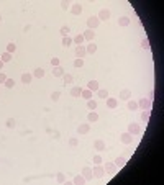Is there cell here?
Segmentation results:
<instances>
[{
  "instance_id": "obj_1",
  "label": "cell",
  "mask_w": 164,
  "mask_h": 185,
  "mask_svg": "<svg viewBox=\"0 0 164 185\" xmlns=\"http://www.w3.org/2000/svg\"><path fill=\"white\" fill-rule=\"evenodd\" d=\"M92 172H94L95 179H102V177L105 175V169H103L102 164H95L94 167H92Z\"/></svg>"
},
{
  "instance_id": "obj_2",
  "label": "cell",
  "mask_w": 164,
  "mask_h": 185,
  "mask_svg": "<svg viewBox=\"0 0 164 185\" xmlns=\"http://www.w3.org/2000/svg\"><path fill=\"white\" fill-rule=\"evenodd\" d=\"M98 25H100V20L97 18V15H94V17H89V18H87V30L98 28Z\"/></svg>"
},
{
  "instance_id": "obj_3",
  "label": "cell",
  "mask_w": 164,
  "mask_h": 185,
  "mask_svg": "<svg viewBox=\"0 0 164 185\" xmlns=\"http://www.w3.org/2000/svg\"><path fill=\"white\" fill-rule=\"evenodd\" d=\"M110 17H112V12L108 8H102L100 12H98V15H97V18L100 21H108V20H110Z\"/></svg>"
},
{
  "instance_id": "obj_4",
  "label": "cell",
  "mask_w": 164,
  "mask_h": 185,
  "mask_svg": "<svg viewBox=\"0 0 164 185\" xmlns=\"http://www.w3.org/2000/svg\"><path fill=\"white\" fill-rule=\"evenodd\" d=\"M138 108H141V110H151V100L148 98H139L138 100Z\"/></svg>"
},
{
  "instance_id": "obj_5",
  "label": "cell",
  "mask_w": 164,
  "mask_h": 185,
  "mask_svg": "<svg viewBox=\"0 0 164 185\" xmlns=\"http://www.w3.org/2000/svg\"><path fill=\"white\" fill-rule=\"evenodd\" d=\"M128 133H130V134H139V133H141V126H139L138 123H130L128 125Z\"/></svg>"
},
{
  "instance_id": "obj_6",
  "label": "cell",
  "mask_w": 164,
  "mask_h": 185,
  "mask_svg": "<svg viewBox=\"0 0 164 185\" xmlns=\"http://www.w3.org/2000/svg\"><path fill=\"white\" fill-rule=\"evenodd\" d=\"M82 175L86 180H92V177H94V172H92V167L86 165V167H82Z\"/></svg>"
},
{
  "instance_id": "obj_7",
  "label": "cell",
  "mask_w": 164,
  "mask_h": 185,
  "mask_svg": "<svg viewBox=\"0 0 164 185\" xmlns=\"http://www.w3.org/2000/svg\"><path fill=\"white\" fill-rule=\"evenodd\" d=\"M82 36H84V39H86V41L92 43L95 39V31H94V30H86V31L82 33Z\"/></svg>"
},
{
  "instance_id": "obj_8",
  "label": "cell",
  "mask_w": 164,
  "mask_h": 185,
  "mask_svg": "<svg viewBox=\"0 0 164 185\" xmlns=\"http://www.w3.org/2000/svg\"><path fill=\"white\" fill-rule=\"evenodd\" d=\"M76 56L79 59H84L87 56V51H86V46L81 44V46H76Z\"/></svg>"
},
{
  "instance_id": "obj_9",
  "label": "cell",
  "mask_w": 164,
  "mask_h": 185,
  "mask_svg": "<svg viewBox=\"0 0 164 185\" xmlns=\"http://www.w3.org/2000/svg\"><path fill=\"white\" fill-rule=\"evenodd\" d=\"M130 23H131V20H130V17H128V15H123V17L118 18V26H122V28H127V26H130Z\"/></svg>"
},
{
  "instance_id": "obj_10",
  "label": "cell",
  "mask_w": 164,
  "mask_h": 185,
  "mask_svg": "<svg viewBox=\"0 0 164 185\" xmlns=\"http://www.w3.org/2000/svg\"><path fill=\"white\" fill-rule=\"evenodd\" d=\"M120 141H122L123 144H131L133 143V134H130V133H123L122 136H120Z\"/></svg>"
},
{
  "instance_id": "obj_11",
  "label": "cell",
  "mask_w": 164,
  "mask_h": 185,
  "mask_svg": "<svg viewBox=\"0 0 164 185\" xmlns=\"http://www.w3.org/2000/svg\"><path fill=\"white\" fill-rule=\"evenodd\" d=\"M103 169H105L107 174H115L117 172V165L113 164V162H105V164H102Z\"/></svg>"
},
{
  "instance_id": "obj_12",
  "label": "cell",
  "mask_w": 164,
  "mask_h": 185,
  "mask_svg": "<svg viewBox=\"0 0 164 185\" xmlns=\"http://www.w3.org/2000/svg\"><path fill=\"white\" fill-rule=\"evenodd\" d=\"M90 131V123H82L77 126V133L79 134H87Z\"/></svg>"
},
{
  "instance_id": "obj_13",
  "label": "cell",
  "mask_w": 164,
  "mask_h": 185,
  "mask_svg": "<svg viewBox=\"0 0 164 185\" xmlns=\"http://www.w3.org/2000/svg\"><path fill=\"white\" fill-rule=\"evenodd\" d=\"M94 148L97 149L98 152L105 151V148H107V146H105V141H103V139H95L94 141Z\"/></svg>"
},
{
  "instance_id": "obj_14",
  "label": "cell",
  "mask_w": 164,
  "mask_h": 185,
  "mask_svg": "<svg viewBox=\"0 0 164 185\" xmlns=\"http://www.w3.org/2000/svg\"><path fill=\"white\" fill-rule=\"evenodd\" d=\"M87 89H89L90 92H97L98 89H100V85H98V80H89V84H87Z\"/></svg>"
},
{
  "instance_id": "obj_15",
  "label": "cell",
  "mask_w": 164,
  "mask_h": 185,
  "mask_svg": "<svg viewBox=\"0 0 164 185\" xmlns=\"http://www.w3.org/2000/svg\"><path fill=\"white\" fill-rule=\"evenodd\" d=\"M127 108L130 111H136L138 110V102H136V100H127Z\"/></svg>"
},
{
  "instance_id": "obj_16",
  "label": "cell",
  "mask_w": 164,
  "mask_h": 185,
  "mask_svg": "<svg viewBox=\"0 0 164 185\" xmlns=\"http://www.w3.org/2000/svg\"><path fill=\"white\" fill-rule=\"evenodd\" d=\"M23 84H31V80H33V74H30V72H25V74H21V79H20Z\"/></svg>"
},
{
  "instance_id": "obj_17",
  "label": "cell",
  "mask_w": 164,
  "mask_h": 185,
  "mask_svg": "<svg viewBox=\"0 0 164 185\" xmlns=\"http://www.w3.org/2000/svg\"><path fill=\"white\" fill-rule=\"evenodd\" d=\"M131 98V90L130 89H123L120 92V100H130Z\"/></svg>"
},
{
  "instance_id": "obj_18",
  "label": "cell",
  "mask_w": 164,
  "mask_h": 185,
  "mask_svg": "<svg viewBox=\"0 0 164 185\" xmlns=\"http://www.w3.org/2000/svg\"><path fill=\"white\" fill-rule=\"evenodd\" d=\"M86 182H87V180L84 179V175H82V174H79V175H76V177H74L72 184H74V185H84Z\"/></svg>"
},
{
  "instance_id": "obj_19",
  "label": "cell",
  "mask_w": 164,
  "mask_h": 185,
  "mask_svg": "<svg viewBox=\"0 0 164 185\" xmlns=\"http://www.w3.org/2000/svg\"><path fill=\"white\" fill-rule=\"evenodd\" d=\"M71 12H72V15H81L82 13V5L81 4H74L72 7H71Z\"/></svg>"
},
{
  "instance_id": "obj_20",
  "label": "cell",
  "mask_w": 164,
  "mask_h": 185,
  "mask_svg": "<svg viewBox=\"0 0 164 185\" xmlns=\"http://www.w3.org/2000/svg\"><path fill=\"white\" fill-rule=\"evenodd\" d=\"M86 51H87V54H95L97 53V44L95 43H89L86 46Z\"/></svg>"
},
{
  "instance_id": "obj_21",
  "label": "cell",
  "mask_w": 164,
  "mask_h": 185,
  "mask_svg": "<svg viewBox=\"0 0 164 185\" xmlns=\"http://www.w3.org/2000/svg\"><path fill=\"white\" fill-rule=\"evenodd\" d=\"M33 77H36V79L45 77V69L43 67H36V69L33 70Z\"/></svg>"
},
{
  "instance_id": "obj_22",
  "label": "cell",
  "mask_w": 164,
  "mask_h": 185,
  "mask_svg": "<svg viewBox=\"0 0 164 185\" xmlns=\"http://www.w3.org/2000/svg\"><path fill=\"white\" fill-rule=\"evenodd\" d=\"M115 165H117V167H123V165L127 164V159H125V156H120V157H117V159H115V162H113Z\"/></svg>"
},
{
  "instance_id": "obj_23",
  "label": "cell",
  "mask_w": 164,
  "mask_h": 185,
  "mask_svg": "<svg viewBox=\"0 0 164 185\" xmlns=\"http://www.w3.org/2000/svg\"><path fill=\"white\" fill-rule=\"evenodd\" d=\"M97 97H98V98L107 100V98H108V90H107V89H98V90H97Z\"/></svg>"
},
{
  "instance_id": "obj_24",
  "label": "cell",
  "mask_w": 164,
  "mask_h": 185,
  "mask_svg": "<svg viewBox=\"0 0 164 185\" xmlns=\"http://www.w3.org/2000/svg\"><path fill=\"white\" fill-rule=\"evenodd\" d=\"M87 120H89V123H95V121H97V120H98V113H97V111H90V113H89V115H87Z\"/></svg>"
},
{
  "instance_id": "obj_25",
  "label": "cell",
  "mask_w": 164,
  "mask_h": 185,
  "mask_svg": "<svg viewBox=\"0 0 164 185\" xmlns=\"http://www.w3.org/2000/svg\"><path fill=\"white\" fill-rule=\"evenodd\" d=\"M53 75L54 77H62V75H64V69H62L61 66L53 67Z\"/></svg>"
},
{
  "instance_id": "obj_26",
  "label": "cell",
  "mask_w": 164,
  "mask_h": 185,
  "mask_svg": "<svg viewBox=\"0 0 164 185\" xmlns=\"http://www.w3.org/2000/svg\"><path fill=\"white\" fill-rule=\"evenodd\" d=\"M81 94H82V89H81V87H72V89H71V95H72L74 98H79V97H81Z\"/></svg>"
},
{
  "instance_id": "obj_27",
  "label": "cell",
  "mask_w": 164,
  "mask_h": 185,
  "mask_svg": "<svg viewBox=\"0 0 164 185\" xmlns=\"http://www.w3.org/2000/svg\"><path fill=\"white\" fill-rule=\"evenodd\" d=\"M61 44H62V48L67 49V48L72 44V38H71V36H64V38H62V41H61Z\"/></svg>"
},
{
  "instance_id": "obj_28",
  "label": "cell",
  "mask_w": 164,
  "mask_h": 185,
  "mask_svg": "<svg viewBox=\"0 0 164 185\" xmlns=\"http://www.w3.org/2000/svg\"><path fill=\"white\" fill-rule=\"evenodd\" d=\"M117 98H113V97H108V98H107V107L108 108H112V110H113V108H117Z\"/></svg>"
},
{
  "instance_id": "obj_29",
  "label": "cell",
  "mask_w": 164,
  "mask_h": 185,
  "mask_svg": "<svg viewBox=\"0 0 164 185\" xmlns=\"http://www.w3.org/2000/svg\"><path fill=\"white\" fill-rule=\"evenodd\" d=\"M92 94H94V92H90L89 89H82V94H81V97H84L86 100H90V98H92Z\"/></svg>"
},
{
  "instance_id": "obj_30",
  "label": "cell",
  "mask_w": 164,
  "mask_h": 185,
  "mask_svg": "<svg viewBox=\"0 0 164 185\" xmlns=\"http://www.w3.org/2000/svg\"><path fill=\"white\" fill-rule=\"evenodd\" d=\"M84 41H86V39H84V36H82V34H77V36H74V38H72V43H76L77 46L84 44Z\"/></svg>"
},
{
  "instance_id": "obj_31",
  "label": "cell",
  "mask_w": 164,
  "mask_h": 185,
  "mask_svg": "<svg viewBox=\"0 0 164 185\" xmlns=\"http://www.w3.org/2000/svg\"><path fill=\"white\" fill-rule=\"evenodd\" d=\"M62 77H64V85H69V84L74 82V75L72 74H64Z\"/></svg>"
},
{
  "instance_id": "obj_32",
  "label": "cell",
  "mask_w": 164,
  "mask_h": 185,
  "mask_svg": "<svg viewBox=\"0 0 164 185\" xmlns=\"http://www.w3.org/2000/svg\"><path fill=\"white\" fill-rule=\"evenodd\" d=\"M87 108H89L90 111H94L95 108H97V102H95L94 98H90V100H87Z\"/></svg>"
},
{
  "instance_id": "obj_33",
  "label": "cell",
  "mask_w": 164,
  "mask_h": 185,
  "mask_svg": "<svg viewBox=\"0 0 164 185\" xmlns=\"http://www.w3.org/2000/svg\"><path fill=\"white\" fill-rule=\"evenodd\" d=\"M69 31H71V28L67 25H64V26H61V30H59V33H61V36L64 38V36H69Z\"/></svg>"
},
{
  "instance_id": "obj_34",
  "label": "cell",
  "mask_w": 164,
  "mask_h": 185,
  "mask_svg": "<svg viewBox=\"0 0 164 185\" xmlns=\"http://www.w3.org/2000/svg\"><path fill=\"white\" fill-rule=\"evenodd\" d=\"M0 59H2V62H4V64H5V62H10V61H12V54L5 51V53L2 54V58H0Z\"/></svg>"
},
{
  "instance_id": "obj_35",
  "label": "cell",
  "mask_w": 164,
  "mask_h": 185,
  "mask_svg": "<svg viewBox=\"0 0 164 185\" xmlns=\"http://www.w3.org/2000/svg\"><path fill=\"white\" fill-rule=\"evenodd\" d=\"M15 51H16V44L15 43H7V53L13 54Z\"/></svg>"
},
{
  "instance_id": "obj_36",
  "label": "cell",
  "mask_w": 164,
  "mask_h": 185,
  "mask_svg": "<svg viewBox=\"0 0 164 185\" xmlns=\"http://www.w3.org/2000/svg\"><path fill=\"white\" fill-rule=\"evenodd\" d=\"M56 182H57V184H64V182H66V175L62 172H57L56 174Z\"/></svg>"
},
{
  "instance_id": "obj_37",
  "label": "cell",
  "mask_w": 164,
  "mask_h": 185,
  "mask_svg": "<svg viewBox=\"0 0 164 185\" xmlns=\"http://www.w3.org/2000/svg\"><path fill=\"white\" fill-rule=\"evenodd\" d=\"M4 85L7 87V89H13V87H15V80H13V79H8V77H7V80L4 82Z\"/></svg>"
},
{
  "instance_id": "obj_38",
  "label": "cell",
  "mask_w": 164,
  "mask_h": 185,
  "mask_svg": "<svg viewBox=\"0 0 164 185\" xmlns=\"http://www.w3.org/2000/svg\"><path fill=\"white\" fill-rule=\"evenodd\" d=\"M74 67H76V69H81V67H84V59H76V61H74Z\"/></svg>"
},
{
  "instance_id": "obj_39",
  "label": "cell",
  "mask_w": 164,
  "mask_h": 185,
  "mask_svg": "<svg viewBox=\"0 0 164 185\" xmlns=\"http://www.w3.org/2000/svg\"><path fill=\"white\" fill-rule=\"evenodd\" d=\"M141 120H143L144 123L149 120V110H143V113H141Z\"/></svg>"
},
{
  "instance_id": "obj_40",
  "label": "cell",
  "mask_w": 164,
  "mask_h": 185,
  "mask_svg": "<svg viewBox=\"0 0 164 185\" xmlns=\"http://www.w3.org/2000/svg\"><path fill=\"white\" fill-rule=\"evenodd\" d=\"M92 159H94V164H102V162H103V159H102V156H100V154L94 156Z\"/></svg>"
},
{
  "instance_id": "obj_41",
  "label": "cell",
  "mask_w": 164,
  "mask_h": 185,
  "mask_svg": "<svg viewBox=\"0 0 164 185\" xmlns=\"http://www.w3.org/2000/svg\"><path fill=\"white\" fill-rule=\"evenodd\" d=\"M141 48H143V49H149V41H148L146 38L141 39Z\"/></svg>"
},
{
  "instance_id": "obj_42",
  "label": "cell",
  "mask_w": 164,
  "mask_h": 185,
  "mask_svg": "<svg viewBox=\"0 0 164 185\" xmlns=\"http://www.w3.org/2000/svg\"><path fill=\"white\" fill-rule=\"evenodd\" d=\"M59 97H61V94H59V92H53V94H51V100H53V102H57V100H59Z\"/></svg>"
},
{
  "instance_id": "obj_43",
  "label": "cell",
  "mask_w": 164,
  "mask_h": 185,
  "mask_svg": "<svg viewBox=\"0 0 164 185\" xmlns=\"http://www.w3.org/2000/svg\"><path fill=\"white\" fill-rule=\"evenodd\" d=\"M59 64H61V61H59V58H53V59H51V66H53V67H57V66H59Z\"/></svg>"
},
{
  "instance_id": "obj_44",
  "label": "cell",
  "mask_w": 164,
  "mask_h": 185,
  "mask_svg": "<svg viewBox=\"0 0 164 185\" xmlns=\"http://www.w3.org/2000/svg\"><path fill=\"white\" fill-rule=\"evenodd\" d=\"M5 125H7V128H15V120H13V118H8Z\"/></svg>"
},
{
  "instance_id": "obj_45",
  "label": "cell",
  "mask_w": 164,
  "mask_h": 185,
  "mask_svg": "<svg viewBox=\"0 0 164 185\" xmlns=\"http://www.w3.org/2000/svg\"><path fill=\"white\" fill-rule=\"evenodd\" d=\"M69 146L71 148H76V146H77V138H71L69 139Z\"/></svg>"
},
{
  "instance_id": "obj_46",
  "label": "cell",
  "mask_w": 164,
  "mask_h": 185,
  "mask_svg": "<svg viewBox=\"0 0 164 185\" xmlns=\"http://www.w3.org/2000/svg\"><path fill=\"white\" fill-rule=\"evenodd\" d=\"M61 8L62 10H67V8H69V2H66V0H64V2H61Z\"/></svg>"
},
{
  "instance_id": "obj_47",
  "label": "cell",
  "mask_w": 164,
  "mask_h": 185,
  "mask_svg": "<svg viewBox=\"0 0 164 185\" xmlns=\"http://www.w3.org/2000/svg\"><path fill=\"white\" fill-rule=\"evenodd\" d=\"M5 80H7V75H5L4 72H2V70H0V84H4Z\"/></svg>"
},
{
  "instance_id": "obj_48",
  "label": "cell",
  "mask_w": 164,
  "mask_h": 185,
  "mask_svg": "<svg viewBox=\"0 0 164 185\" xmlns=\"http://www.w3.org/2000/svg\"><path fill=\"white\" fill-rule=\"evenodd\" d=\"M2 67H4V62H2V59H0V70H2Z\"/></svg>"
},
{
  "instance_id": "obj_49",
  "label": "cell",
  "mask_w": 164,
  "mask_h": 185,
  "mask_svg": "<svg viewBox=\"0 0 164 185\" xmlns=\"http://www.w3.org/2000/svg\"><path fill=\"white\" fill-rule=\"evenodd\" d=\"M2 20H4V18H2V15H0V23H2Z\"/></svg>"
}]
</instances>
